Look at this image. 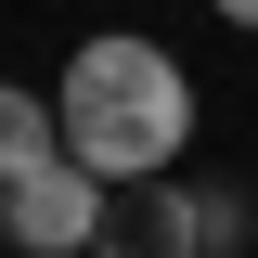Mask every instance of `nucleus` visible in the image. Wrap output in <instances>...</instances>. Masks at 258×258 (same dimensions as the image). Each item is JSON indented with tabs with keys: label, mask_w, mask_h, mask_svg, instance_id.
<instances>
[{
	"label": "nucleus",
	"mask_w": 258,
	"mask_h": 258,
	"mask_svg": "<svg viewBox=\"0 0 258 258\" xmlns=\"http://www.w3.org/2000/svg\"><path fill=\"white\" fill-rule=\"evenodd\" d=\"M103 207H116V194H103L91 168H39V181L0 194V245L13 258H91L103 245Z\"/></svg>",
	"instance_id": "obj_2"
},
{
	"label": "nucleus",
	"mask_w": 258,
	"mask_h": 258,
	"mask_svg": "<svg viewBox=\"0 0 258 258\" xmlns=\"http://www.w3.org/2000/svg\"><path fill=\"white\" fill-rule=\"evenodd\" d=\"M194 207H207V181H142V194H116V207H103V245H91V258H207Z\"/></svg>",
	"instance_id": "obj_3"
},
{
	"label": "nucleus",
	"mask_w": 258,
	"mask_h": 258,
	"mask_svg": "<svg viewBox=\"0 0 258 258\" xmlns=\"http://www.w3.org/2000/svg\"><path fill=\"white\" fill-rule=\"evenodd\" d=\"M194 232H207V258H245V245H258V207H245V194H207Z\"/></svg>",
	"instance_id": "obj_5"
},
{
	"label": "nucleus",
	"mask_w": 258,
	"mask_h": 258,
	"mask_svg": "<svg viewBox=\"0 0 258 258\" xmlns=\"http://www.w3.org/2000/svg\"><path fill=\"white\" fill-rule=\"evenodd\" d=\"M52 116H64V168H91L103 194H142L194 142V78L155 39H78V64L52 78Z\"/></svg>",
	"instance_id": "obj_1"
},
{
	"label": "nucleus",
	"mask_w": 258,
	"mask_h": 258,
	"mask_svg": "<svg viewBox=\"0 0 258 258\" xmlns=\"http://www.w3.org/2000/svg\"><path fill=\"white\" fill-rule=\"evenodd\" d=\"M39 168H64V116H52V91L0 78V194H13V181H39Z\"/></svg>",
	"instance_id": "obj_4"
}]
</instances>
